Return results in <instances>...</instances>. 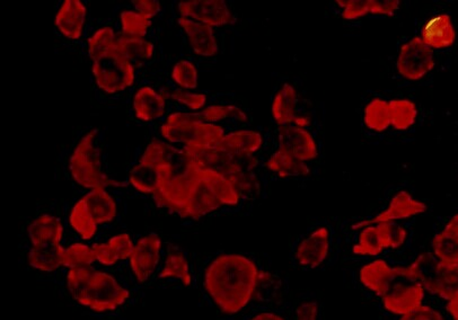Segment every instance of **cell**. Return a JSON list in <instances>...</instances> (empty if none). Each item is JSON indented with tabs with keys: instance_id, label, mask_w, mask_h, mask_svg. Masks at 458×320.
<instances>
[{
	"instance_id": "obj_1",
	"label": "cell",
	"mask_w": 458,
	"mask_h": 320,
	"mask_svg": "<svg viewBox=\"0 0 458 320\" xmlns=\"http://www.w3.org/2000/svg\"><path fill=\"white\" fill-rule=\"evenodd\" d=\"M260 274L256 263L243 255H222L211 262L205 274V288L225 314L240 313L257 291Z\"/></svg>"
},
{
	"instance_id": "obj_2",
	"label": "cell",
	"mask_w": 458,
	"mask_h": 320,
	"mask_svg": "<svg viewBox=\"0 0 458 320\" xmlns=\"http://www.w3.org/2000/svg\"><path fill=\"white\" fill-rule=\"evenodd\" d=\"M157 168L163 184L153 198L159 207L181 215L196 181V164L182 149L165 142L154 140L147 147L140 160Z\"/></svg>"
},
{
	"instance_id": "obj_3",
	"label": "cell",
	"mask_w": 458,
	"mask_h": 320,
	"mask_svg": "<svg viewBox=\"0 0 458 320\" xmlns=\"http://www.w3.org/2000/svg\"><path fill=\"white\" fill-rule=\"evenodd\" d=\"M67 288L80 305L98 314L120 308L131 296L114 276L90 266L69 271Z\"/></svg>"
},
{
	"instance_id": "obj_4",
	"label": "cell",
	"mask_w": 458,
	"mask_h": 320,
	"mask_svg": "<svg viewBox=\"0 0 458 320\" xmlns=\"http://www.w3.org/2000/svg\"><path fill=\"white\" fill-rule=\"evenodd\" d=\"M183 150L199 166L215 171L231 181L241 198H250L256 192V179L250 174L254 166L250 156L229 154L217 145L184 146Z\"/></svg>"
},
{
	"instance_id": "obj_5",
	"label": "cell",
	"mask_w": 458,
	"mask_h": 320,
	"mask_svg": "<svg viewBox=\"0 0 458 320\" xmlns=\"http://www.w3.org/2000/svg\"><path fill=\"white\" fill-rule=\"evenodd\" d=\"M63 235V224L53 215H41L34 220L29 227L32 243L29 254L30 265L42 272H54L62 266L64 248L60 241Z\"/></svg>"
},
{
	"instance_id": "obj_6",
	"label": "cell",
	"mask_w": 458,
	"mask_h": 320,
	"mask_svg": "<svg viewBox=\"0 0 458 320\" xmlns=\"http://www.w3.org/2000/svg\"><path fill=\"white\" fill-rule=\"evenodd\" d=\"M403 278L421 283L428 291L447 301L458 296V266H445L429 254L421 255L406 267Z\"/></svg>"
},
{
	"instance_id": "obj_7",
	"label": "cell",
	"mask_w": 458,
	"mask_h": 320,
	"mask_svg": "<svg viewBox=\"0 0 458 320\" xmlns=\"http://www.w3.org/2000/svg\"><path fill=\"white\" fill-rule=\"evenodd\" d=\"M162 136L171 144L188 147L216 146L223 140L222 127L203 122L196 114H173L161 128Z\"/></svg>"
},
{
	"instance_id": "obj_8",
	"label": "cell",
	"mask_w": 458,
	"mask_h": 320,
	"mask_svg": "<svg viewBox=\"0 0 458 320\" xmlns=\"http://www.w3.org/2000/svg\"><path fill=\"white\" fill-rule=\"evenodd\" d=\"M98 130H92L81 138L69 160V170L73 180L83 188L95 189L106 186H123V181L109 179L102 171L99 154L94 147V138Z\"/></svg>"
},
{
	"instance_id": "obj_9",
	"label": "cell",
	"mask_w": 458,
	"mask_h": 320,
	"mask_svg": "<svg viewBox=\"0 0 458 320\" xmlns=\"http://www.w3.org/2000/svg\"><path fill=\"white\" fill-rule=\"evenodd\" d=\"M93 75L98 88L107 94L123 92L135 81L132 63L114 46L105 57L93 63Z\"/></svg>"
},
{
	"instance_id": "obj_10",
	"label": "cell",
	"mask_w": 458,
	"mask_h": 320,
	"mask_svg": "<svg viewBox=\"0 0 458 320\" xmlns=\"http://www.w3.org/2000/svg\"><path fill=\"white\" fill-rule=\"evenodd\" d=\"M435 64L434 50L420 37H416L401 46L396 68L405 80H419L428 75Z\"/></svg>"
},
{
	"instance_id": "obj_11",
	"label": "cell",
	"mask_w": 458,
	"mask_h": 320,
	"mask_svg": "<svg viewBox=\"0 0 458 320\" xmlns=\"http://www.w3.org/2000/svg\"><path fill=\"white\" fill-rule=\"evenodd\" d=\"M194 164H196V181H194L187 205L180 215L185 219L197 220L218 210L223 203L211 184L209 170L199 166L197 163Z\"/></svg>"
},
{
	"instance_id": "obj_12",
	"label": "cell",
	"mask_w": 458,
	"mask_h": 320,
	"mask_svg": "<svg viewBox=\"0 0 458 320\" xmlns=\"http://www.w3.org/2000/svg\"><path fill=\"white\" fill-rule=\"evenodd\" d=\"M181 17L199 21L214 28L233 23V17L227 4L223 0H190L179 3Z\"/></svg>"
},
{
	"instance_id": "obj_13",
	"label": "cell",
	"mask_w": 458,
	"mask_h": 320,
	"mask_svg": "<svg viewBox=\"0 0 458 320\" xmlns=\"http://www.w3.org/2000/svg\"><path fill=\"white\" fill-rule=\"evenodd\" d=\"M161 238L155 233L142 237L135 245L129 259L138 282L145 283L153 275L161 258Z\"/></svg>"
},
{
	"instance_id": "obj_14",
	"label": "cell",
	"mask_w": 458,
	"mask_h": 320,
	"mask_svg": "<svg viewBox=\"0 0 458 320\" xmlns=\"http://www.w3.org/2000/svg\"><path fill=\"white\" fill-rule=\"evenodd\" d=\"M427 206L425 203L416 200L411 194L406 191H400L393 197L390 205L382 214L374 218L364 220L354 224V229H362L375 224L395 223L397 220H403L416 217L418 215L425 214Z\"/></svg>"
},
{
	"instance_id": "obj_15",
	"label": "cell",
	"mask_w": 458,
	"mask_h": 320,
	"mask_svg": "<svg viewBox=\"0 0 458 320\" xmlns=\"http://www.w3.org/2000/svg\"><path fill=\"white\" fill-rule=\"evenodd\" d=\"M279 148L308 163L318 156V142L308 129L289 125L279 133Z\"/></svg>"
},
{
	"instance_id": "obj_16",
	"label": "cell",
	"mask_w": 458,
	"mask_h": 320,
	"mask_svg": "<svg viewBox=\"0 0 458 320\" xmlns=\"http://www.w3.org/2000/svg\"><path fill=\"white\" fill-rule=\"evenodd\" d=\"M426 289L421 283L397 284L382 297L384 308L391 314L404 316L422 305Z\"/></svg>"
},
{
	"instance_id": "obj_17",
	"label": "cell",
	"mask_w": 458,
	"mask_h": 320,
	"mask_svg": "<svg viewBox=\"0 0 458 320\" xmlns=\"http://www.w3.org/2000/svg\"><path fill=\"white\" fill-rule=\"evenodd\" d=\"M403 267H392L384 259H375L360 270L361 283L380 297L386 295L397 278H403Z\"/></svg>"
},
{
	"instance_id": "obj_18",
	"label": "cell",
	"mask_w": 458,
	"mask_h": 320,
	"mask_svg": "<svg viewBox=\"0 0 458 320\" xmlns=\"http://www.w3.org/2000/svg\"><path fill=\"white\" fill-rule=\"evenodd\" d=\"M330 252V232L326 227L317 229L298 245L296 261L306 269H315L326 261Z\"/></svg>"
},
{
	"instance_id": "obj_19",
	"label": "cell",
	"mask_w": 458,
	"mask_h": 320,
	"mask_svg": "<svg viewBox=\"0 0 458 320\" xmlns=\"http://www.w3.org/2000/svg\"><path fill=\"white\" fill-rule=\"evenodd\" d=\"M86 7L80 0H66L55 16V26L63 36L79 40L83 34Z\"/></svg>"
},
{
	"instance_id": "obj_20",
	"label": "cell",
	"mask_w": 458,
	"mask_h": 320,
	"mask_svg": "<svg viewBox=\"0 0 458 320\" xmlns=\"http://www.w3.org/2000/svg\"><path fill=\"white\" fill-rule=\"evenodd\" d=\"M420 38L431 49L444 50L452 46L456 40V31L451 16L439 14L431 17V20L423 26Z\"/></svg>"
},
{
	"instance_id": "obj_21",
	"label": "cell",
	"mask_w": 458,
	"mask_h": 320,
	"mask_svg": "<svg viewBox=\"0 0 458 320\" xmlns=\"http://www.w3.org/2000/svg\"><path fill=\"white\" fill-rule=\"evenodd\" d=\"M179 24L182 26L185 34L189 38L190 45L199 55L213 57L218 54V45L214 36L213 28L199 23V21L181 17Z\"/></svg>"
},
{
	"instance_id": "obj_22",
	"label": "cell",
	"mask_w": 458,
	"mask_h": 320,
	"mask_svg": "<svg viewBox=\"0 0 458 320\" xmlns=\"http://www.w3.org/2000/svg\"><path fill=\"white\" fill-rule=\"evenodd\" d=\"M272 118L279 127L295 124L298 118V93L292 84H284L272 101Z\"/></svg>"
},
{
	"instance_id": "obj_23",
	"label": "cell",
	"mask_w": 458,
	"mask_h": 320,
	"mask_svg": "<svg viewBox=\"0 0 458 320\" xmlns=\"http://www.w3.org/2000/svg\"><path fill=\"white\" fill-rule=\"evenodd\" d=\"M83 198L86 210L97 224L111 223L118 215L116 203L105 189H92Z\"/></svg>"
},
{
	"instance_id": "obj_24",
	"label": "cell",
	"mask_w": 458,
	"mask_h": 320,
	"mask_svg": "<svg viewBox=\"0 0 458 320\" xmlns=\"http://www.w3.org/2000/svg\"><path fill=\"white\" fill-rule=\"evenodd\" d=\"M263 137L261 133L252 130H240L225 135L223 140L217 145L227 153L236 156H252L261 148Z\"/></svg>"
},
{
	"instance_id": "obj_25",
	"label": "cell",
	"mask_w": 458,
	"mask_h": 320,
	"mask_svg": "<svg viewBox=\"0 0 458 320\" xmlns=\"http://www.w3.org/2000/svg\"><path fill=\"white\" fill-rule=\"evenodd\" d=\"M133 110L138 119L148 122L165 114V99L153 88H142L133 98Z\"/></svg>"
},
{
	"instance_id": "obj_26",
	"label": "cell",
	"mask_w": 458,
	"mask_h": 320,
	"mask_svg": "<svg viewBox=\"0 0 458 320\" xmlns=\"http://www.w3.org/2000/svg\"><path fill=\"white\" fill-rule=\"evenodd\" d=\"M267 170L275 173L282 179L308 176L310 173L308 164L280 148L275 151L267 159Z\"/></svg>"
},
{
	"instance_id": "obj_27",
	"label": "cell",
	"mask_w": 458,
	"mask_h": 320,
	"mask_svg": "<svg viewBox=\"0 0 458 320\" xmlns=\"http://www.w3.org/2000/svg\"><path fill=\"white\" fill-rule=\"evenodd\" d=\"M129 181L138 192L154 196L161 189L163 176L157 167L140 162L129 173Z\"/></svg>"
},
{
	"instance_id": "obj_28",
	"label": "cell",
	"mask_w": 458,
	"mask_h": 320,
	"mask_svg": "<svg viewBox=\"0 0 458 320\" xmlns=\"http://www.w3.org/2000/svg\"><path fill=\"white\" fill-rule=\"evenodd\" d=\"M114 49L121 55L131 63H141L149 59L154 55L155 47L153 43L145 41L140 38H131L124 36H116L114 46Z\"/></svg>"
},
{
	"instance_id": "obj_29",
	"label": "cell",
	"mask_w": 458,
	"mask_h": 320,
	"mask_svg": "<svg viewBox=\"0 0 458 320\" xmlns=\"http://www.w3.org/2000/svg\"><path fill=\"white\" fill-rule=\"evenodd\" d=\"M364 122L371 131H386L391 127L390 102L382 98L371 99L364 110Z\"/></svg>"
},
{
	"instance_id": "obj_30",
	"label": "cell",
	"mask_w": 458,
	"mask_h": 320,
	"mask_svg": "<svg viewBox=\"0 0 458 320\" xmlns=\"http://www.w3.org/2000/svg\"><path fill=\"white\" fill-rule=\"evenodd\" d=\"M391 125L397 131H405L416 123L418 109L416 104L409 99H392L390 101Z\"/></svg>"
},
{
	"instance_id": "obj_31",
	"label": "cell",
	"mask_w": 458,
	"mask_h": 320,
	"mask_svg": "<svg viewBox=\"0 0 458 320\" xmlns=\"http://www.w3.org/2000/svg\"><path fill=\"white\" fill-rule=\"evenodd\" d=\"M384 248L382 236L377 224L362 228L357 244L353 246V254L360 257H378Z\"/></svg>"
},
{
	"instance_id": "obj_32",
	"label": "cell",
	"mask_w": 458,
	"mask_h": 320,
	"mask_svg": "<svg viewBox=\"0 0 458 320\" xmlns=\"http://www.w3.org/2000/svg\"><path fill=\"white\" fill-rule=\"evenodd\" d=\"M161 278L180 280L185 287H190L192 284L189 262L182 253L171 252L167 255L165 265L161 272Z\"/></svg>"
},
{
	"instance_id": "obj_33",
	"label": "cell",
	"mask_w": 458,
	"mask_h": 320,
	"mask_svg": "<svg viewBox=\"0 0 458 320\" xmlns=\"http://www.w3.org/2000/svg\"><path fill=\"white\" fill-rule=\"evenodd\" d=\"M434 254L445 266H458V241L444 232L437 233L432 241Z\"/></svg>"
},
{
	"instance_id": "obj_34",
	"label": "cell",
	"mask_w": 458,
	"mask_h": 320,
	"mask_svg": "<svg viewBox=\"0 0 458 320\" xmlns=\"http://www.w3.org/2000/svg\"><path fill=\"white\" fill-rule=\"evenodd\" d=\"M97 261L93 248L84 244H73L71 248H64L62 255V265L69 269H81V267H89Z\"/></svg>"
},
{
	"instance_id": "obj_35",
	"label": "cell",
	"mask_w": 458,
	"mask_h": 320,
	"mask_svg": "<svg viewBox=\"0 0 458 320\" xmlns=\"http://www.w3.org/2000/svg\"><path fill=\"white\" fill-rule=\"evenodd\" d=\"M69 223H71L72 227L75 229L85 240L93 238L95 232H97L98 224L93 222L88 210H86L84 198H81V200L77 202L75 206L72 207Z\"/></svg>"
},
{
	"instance_id": "obj_36",
	"label": "cell",
	"mask_w": 458,
	"mask_h": 320,
	"mask_svg": "<svg viewBox=\"0 0 458 320\" xmlns=\"http://www.w3.org/2000/svg\"><path fill=\"white\" fill-rule=\"evenodd\" d=\"M116 36L114 29L106 26L99 29L89 40V55L93 62L105 57L114 46Z\"/></svg>"
},
{
	"instance_id": "obj_37",
	"label": "cell",
	"mask_w": 458,
	"mask_h": 320,
	"mask_svg": "<svg viewBox=\"0 0 458 320\" xmlns=\"http://www.w3.org/2000/svg\"><path fill=\"white\" fill-rule=\"evenodd\" d=\"M196 115L197 118L203 121V122H217V121L227 119H236L241 121V122H245V121L248 120V116H246L244 111L232 105L209 106Z\"/></svg>"
},
{
	"instance_id": "obj_38",
	"label": "cell",
	"mask_w": 458,
	"mask_h": 320,
	"mask_svg": "<svg viewBox=\"0 0 458 320\" xmlns=\"http://www.w3.org/2000/svg\"><path fill=\"white\" fill-rule=\"evenodd\" d=\"M121 24L124 36L144 38L150 25V20L137 12H123L121 14Z\"/></svg>"
},
{
	"instance_id": "obj_39",
	"label": "cell",
	"mask_w": 458,
	"mask_h": 320,
	"mask_svg": "<svg viewBox=\"0 0 458 320\" xmlns=\"http://www.w3.org/2000/svg\"><path fill=\"white\" fill-rule=\"evenodd\" d=\"M380 236H382L384 248L396 249L400 248L405 243L406 232L405 228L396 223H386L377 224Z\"/></svg>"
},
{
	"instance_id": "obj_40",
	"label": "cell",
	"mask_w": 458,
	"mask_h": 320,
	"mask_svg": "<svg viewBox=\"0 0 458 320\" xmlns=\"http://www.w3.org/2000/svg\"><path fill=\"white\" fill-rule=\"evenodd\" d=\"M173 80L185 89H194L198 86V72L192 63L183 60L177 63L172 72Z\"/></svg>"
},
{
	"instance_id": "obj_41",
	"label": "cell",
	"mask_w": 458,
	"mask_h": 320,
	"mask_svg": "<svg viewBox=\"0 0 458 320\" xmlns=\"http://www.w3.org/2000/svg\"><path fill=\"white\" fill-rule=\"evenodd\" d=\"M343 8V17L347 21H356L370 14V0H338Z\"/></svg>"
},
{
	"instance_id": "obj_42",
	"label": "cell",
	"mask_w": 458,
	"mask_h": 320,
	"mask_svg": "<svg viewBox=\"0 0 458 320\" xmlns=\"http://www.w3.org/2000/svg\"><path fill=\"white\" fill-rule=\"evenodd\" d=\"M162 97L175 99V101L182 103L183 105L194 111L201 109L207 102L206 95L183 92L180 89L166 88L164 90Z\"/></svg>"
},
{
	"instance_id": "obj_43",
	"label": "cell",
	"mask_w": 458,
	"mask_h": 320,
	"mask_svg": "<svg viewBox=\"0 0 458 320\" xmlns=\"http://www.w3.org/2000/svg\"><path fill=\"white\" fill-rule=\"evenodd\" d=\"M107 244L110 245L112 250L118 257L119 261L131 258L132 250L135 248L128 233H120L118 236L112 237Z\"/></svg>"
},
{
	"instance_id": "obj_44",
	"label": "cell",
	"mask_w": 458,
	"mask_h": 320,
	"mask_svg": "<svg viewBox=\"0 0 458 320\" xmlns=\"http://www.w3.org/2000/svg\"><path fill=\"white\" fill-rule=\"evenodd\" d=\"M399 0H370V14L378 16L394 15L400 8Z\"/></svg>"
},
{
	"instance_id": "obj_45",
	"label": "cell",
	"mask_w": 458,
	"mask_h": 320,
	"mask_svg": "<svg viewBox=\"0 0 458 320\" xmlns=\"http://www.w3.org/2000/svg\"><path fill=\"white\" fill-rule=\"evenodd\" d=\"M400 320H445L444 316L431 307L419 306L409 314L402 316Z\"/></svg>"
},
{
	"instance_id": "obj_46",
	"label": "cell",
	"mask_w": 458,
	"mask_h": 320,
	"mask_svg": "<svg viewBox=\"0 0 458 320\" xmlns=\"http://www.w3.org/2000/svg\"><path fill=\"white\" fill-rule=\"evenodd\" d=\"M92 248L95 258H97L98 262L103 264V265L112 266L119 262L118 257H116L109 244H95Z\"/></svg>"
},
{
	"instance_id": "obj_47",
	"label": "cell",
	"mask_w": 458,
	"mask_h": 320,
	"mask_svg": "<svg viewBox=\"0 0 458 320\" xmlns=\"http://www.w3.org/2000/svg\"><path fill=\"white\" fill-rule=\"evenodd\" d=\"M132 4L135 5L137 13L149 20L157 16L162 10L161 3L157 0H133Z\"/></svg>"
},
{
	"instance_id": "obj_48",
	"label": "cell",
	"mask_w": 458,
	"mask_h": 320,
	"mask_svg": "<svg viewBox=\"0 0 458 320\" xmlns=\"http://www.w3.org/2000/svg\"><path fill=\"white\" fill-rule=\"evenodd\" d=\"M318 305L317 301L302 302L296 309L295 320H318Z\"/></svg>"
},
{
	"instance_id": "obj_49",
	"label": "cell",
	"mask_w": 458,
	"mask_h": 320,
	"mask_svg": "<svg viewBox=\"0 0 458 320\" xmlns=\"http://www.w3.org/2000/svg\"><path fill=\"white\" fill-rule=\"evenodd\" d=\"M443 232L458 241V215H454V217L449 220Z\"/></svg>"
},
{
	"instance_id": "obj_50",
	"label": "cell",
	"mask_w": 458,
	"mask_h": 320,
	"mask_svg": "<svg viewBox=\"0 0 458 320\" xmlns=\"http://www.w3.org/2000/svg\"><path fill=\"white\" fill-rule=\"evenodd\" d=\"M446 309L454 320H458V296L447 302Z\"/></svg>"
},
{
	"instance_id": "obj_51",
	"label": "cell",
	"mask_w": 458,
	"mask_h": 320,
	"mask_svg": "<svg viewBox=\"0 0 458 320\" xmlns=\"http://www.w3.org/2000/svg\"><path fill=\"white\" fill-rule=\"evenodd\" d=\"M250 320H284L279 315L270 313V311H265V313L257 314L253 316Z\"/></svg>"
},
{
	"instance_id": "obj_52",
	"label": "cell",
	"mask_w": 458,
	"mask_h": 320,
	"mask_svg": "<svg viewBox=\"0 0 458 320\" xmlns=\"http://www.w3.org/2000/svg\"><path fill=\"white\" fill-rule=\"evenodd\" d=\"M310 124V120L308 118V116L298 115V118L295 121V124L293 125H296V127L306 129L309 127Z\"/></svg>"
}]
</instances>
